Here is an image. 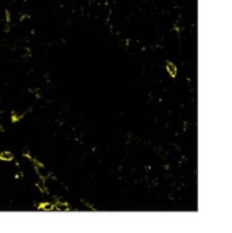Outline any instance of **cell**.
<instances>
[{
  "label": "cell",
  "mask_w": 232,
  "mask_h": 233,
  "mask_svg": "<svg viewBox=\"0 0 232 233\" xmlns=\"http://www.w3.org/2000/svg\"><path fill=\"white\" fill-rule=\"evenodd\" d=\"M10 19H11V16H10V12H8V11H5V20H7V25L10 23Z\"/></svg>",
  "instance_id": "7"
},
{
  "label": "cell",
  "mask_w": 232,
  "mask_h": 233,
  "mask_svg": "<svg viewBox=\"0 0 232 233\" xmlns=\"http://www.w3.org/2000/svg\"><path fill=\"white\" fill-rule=\"evenodd\" d=\"M53 210L67 211V210H69V205L68 203H64V202H57L56 205H53Z\"/></svg>",
  "instance_id": "2"
},
{
  "label": "cell",
  "mask_w": 232,
  "mask_h": 233,
  "mask_svg": "<svg viewBox=\"0 0 232 233\" xmlns=\"http://www.w3.org/2000/svg\"><path fill=\"white\" fill-rule=\"evenodd\" d=\"M38 210H53V205L52 203H49V202H44V203H41V205H38Z\"/></svg>",
  "instance_id": "4"
},
{
  "label": "cell",
  "mask_w": 232,
  "mask_h": 233,
  "mask_svg": "<svg viewBox=\"0 0 232 233\" xmlns=\"http://www.w3.org/2000/svg\"><path fill=\"white\" fill-rule=\"evenodd\" d=\"M37 187L40 188V190L42 191V193H48V187H46V186H45V183H44V178H42L41 180H38V182H37Z\"/></svg>",
  "instance_id": "5"
},
{
  "label": "cell",
  "mask_w": 232,
  "mask_h": 233,
  "mask_svg": "<svg viewBox=\"0 0 232 233\" xmlns=\"http://www.w3.org/2000/svg\"><path fill=\"white\" fill-rule=\"evenodd\" d=\"M23 114H25V112H12V116H11V121H12L14 123H15V122H18L19 119H21V118H22V116H23Z\"/></svg>",
  "instance_id": "6"
},
{
  "label": "cell",
  "mask_w": 232,
  "mask_h": 233,
  "mask_svg": "<svg viewBox=\"0 0 232 233\" xmlns=\"http://www.w3.org/2000/svg\"><path fill=\"white\" fill-rule=\"evenodd\" d=\"M166 68H167V72H168V75L171 77H175L177 76V65H175L174 63H171V61H167L166 63Z\"/></svg>",
  "instance_id": "1"
},
{
  "label": "cell",
  "mask_w": 232,
  "mask_h": 233,
  "mask_svg": "<svg viewBox=\"0 0 232 233\" xmlns=\"http://www.w3.org/2000/svg\"><path fill=\"white\" fill-rule=\"evenodd\" d=\"M0 160H3V161H11V160H14V155L11 152H1L0 153Z\"/></svg>",
  "instance_id": "3"
}]
</instances>
